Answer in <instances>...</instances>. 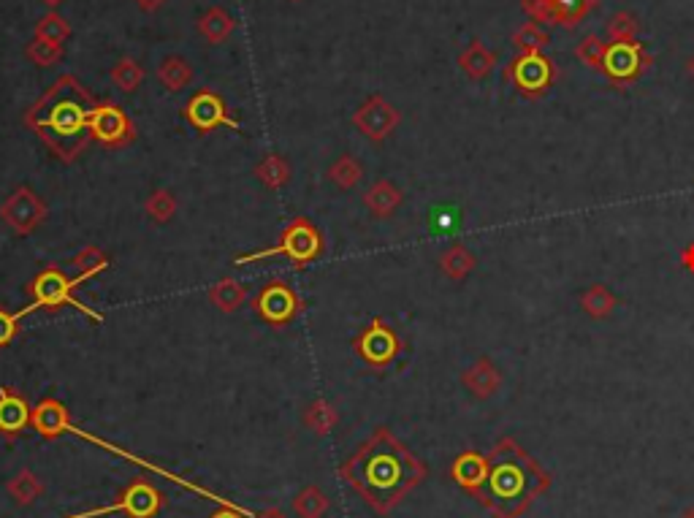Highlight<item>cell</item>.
Returning <instances> with one entry per match:
<instances>
[{
  "label": "cell",
  "instance_id": "cell-8",
  "mask_svg": "<svg viewBox=\"0 0 694 518\" xmlns=\"http://www.w3.org/2000/svg\"><path fill=\"white\" fill-rule=\"evenodd\" d=\"M163 508V497L160 491L152 486L150 481L144 478H136L133 483L125 486L117 502L106 505V508H93V510H82V513H71V516L63 518H104L112 516V513H125L128 518H155Z\"/></svg>",
  "mask_w": 694,
  "mask_h": 518
},
{
  "label": "cell",
  "instance_id": "cell-41",
  "mask_svg": "<svg viewBox=\"0 0 694 518\" xmlns=\"http://www.w3.org/2000/svg\"><path fill=\"white\" fill-rule=\"evenodd\" d=\"M247 516H253V513L239 508V505H220V510H215L209 518H247Z\"/></svg>",
  "mask_w": 694,
  "mask_h": 518
},
{
  "label": "cell",
  "instance_id": "cell-43",
  "mask_svg": "<svg viewBox=\"0 0 694 518\" xmlns=\"http://www.w3.org/2000/svg\"><path fill=\"white\" fill-rule=\"evenodd\" d=\"M681 264H684L686 272L694 274V242L684 247V253H681Z\"/></svg>",
  "mask_w": 694,
  "mask_h": 518
},
{
  "label": "cell",
  "instance_id": "cell-26",
  "mask_svg": "<svg viewBox=\"0 0 694 518\" xmlns=\"http://www.w3.org/2000/svg\"><path fill=\"white\" fill-rule=\"evenodd\" d=\"M475 264H478V258L469 253L464 245H451L445 253L440 255V269L445 277H451V280H464L472 269H475Z\"/></svg>",
  "mask_w": 694,
  "mask_h": 518
},
{
  "label": "cell",
  "instance_id": "cell-47",
  "mask_svg": "<svg viewBox=\"0 0 694 518\" xmlns=\"http://www.w3.org/2000/svg\"><path fill=\"white\" fill-rule=\"evenodd\" d=\"M689 74L694 76V57H692V60H689Z\"/></svg>",
  "mask_w": 694,
  "mask_h": 518
},
{
  "label": "cell",
  "instance_id": "cell-27",
  "mask_svg": "<svg viewBox=\"0 0 694 518\" xmlns=\"http://www.w3.org/2000/svg\"><path fill=\"white\" fill-rule=\"evenodd\" d=\"M41 494H44V483H41V478H38L36 472L22 470L9 481V497L17 502V505H22V508H25V505H33Z\"/></svg>",
  "mask_w": 694,
  "mask_h": 518
},
{
  "label": "cell",
  "instance_id": "cell-1",
  "mask_svg": "<svg viewBox=\"0 0 694 518\" xmlns=\"http://www.w3.org/2000/svg\"><path fill=\"white\" fill-rule=\"evenodd\" d=\"M339 475L369 508L380 516H388L410 491L421 486L426 478V464L410 448H404L391 429L380 426L339 467Z\"/></svg>",
  "mask_w": 694,
  "mask_h": 518
},
{
  "label": "cell",
  "instance_id": "cell-21",
  "mask_svg": "<svg viewBox=\"0 0 694 518\" xmlns=\"http://www.w3.org/2000/svg\"><path fill=\"white\" fill-rule=\"evenodd\" d=\"M459 66L469 79L480 82V79H486L497 68V55L483 41H469L467 49L459 55Z\"/></svg>",
  "mask_w": 694,
  "mask_h": 518
},
{
  "label": "cell",
  "instance_id": "cell-3",
  "mask_svg": "<svg viewBox=\"0 0 694 518\" xmlns=\"http://www.w3.org/2000/svg\"><path fill=\"white\" fill-rule=\"evenodd\" d=\"M486 459V483L475 500L494 518H521L554 483L551 472L543 470L513 437H502Z\"/></svg>",
  "mask_w": 694,
  "mask_h": 518
},
{
  "label": "cell",
  "instance_id": "cell-20",
  "mask_svg": "<svg viewBox=\"0 0 694 518\" xmlns=\"http://www.w3.org/2000/svg\"><path fill=\"white\" fill-rule=\"evenodd\" d=\"M404 193L396 188L391 179H377L372 188L364 193V207L375 217H391L402 207Z\"/></svg>",
  "mask_w": 694,
  "mask_h": 518
},
{
  "label": "cell",
  "instance_id": "cell-24",
  "mask_svg": "<svg viewBox=\"0 0 694 518\" xmlns=\"http://www.w3.org/2000/svg\"><path fill=\"white\" fill-rule=\"evenodd\" d=\"M255 179L261 182L263 188L280 190L285 188L288 179H291V166H288V161H285L282 155L269 152V155H263L261 161L255 163Z\"/></svg>",
  "mask_w": 694,
  "mask_h": 518
},
{
  "label": "cell",
  "instance_id": "cell-12",
  "mask_svg": "<svg viewBox=\"0 0 694 518\" xmlns=\"http://www.w3.org/2000/svg\"><path fill=\"white\" fill-rule=\"evenodd\" d=\"M185 120L201 133L215 131V128L242 131V123L236 117H231L226 101L215 90H198V93H193V98L185 106Z\"/></svg>",
  "mask_w": 694,
  "mask_h": 518
},
{
  "label": "cell",
  "instance_id": "cell-30",
  "mask_svg": "<svg viewBox=\"0 0 694 518\" xmlns=\"http://www.w3.org/2000/svg\"><path fill=\"white\" fill-rule=\"evenodd\" d=\"M339 424V413L326 402V399H315L312 405L304 410V426L315 434H329Z\"/></svg>",
  "mask_w": 694,
  "mask_h": 518
},
{
  "label": "cell",
  "instance_id": "cell-18",
  "mask_svg": "<svg viewBox=\"0 0 694 518\" xmlns=\"http://www.w3.org/2000/svg\"><path fill=\"white\" fill-rule=\"evenodd\" d=\"M461 386L467 388L475 399H491L502 386V375H499L497 364L491 358H478L472 367L464 369Z\"/></svg>",
  "mask_w": 694,
  "mask_h": 518
},
{
  "label": "cell",
  "instance_id": "cell-33",
  "mask_svg": "<svg viewBox=\"0 0 694 518\" xmlns=\"http://www.w3.org/2000/svg\"><path fill=\"white\" fill-rule=\"evenodd\" d=\"M71 264H74V269L79 272L76 277H82L87 283V280H93V277H98V274L109 269V255H106L101 247L90 245L85 247L82 253H76Z\"/></svg>",
  "mask_w": 694,
  "mask_h": 518
},
{
  "label": "cell",
  "instance_id": "cell-28",
  "mask_svg": "<svg viewBox=\"0 0 694 518\" xmlns=\"http://www.w3.org/2000/svg\"><path fill=\"white\" fill-rule=\"evenodd\" d=\"M144 82V66L133 57H120L112 66V85L122 93H136Z\"/></svg>",
  "mask_w": 694,
  "mask_h": 518
},
{
  "label": "cell",
  "instance_id": "cell-6",
  "mask_svg": "<svg viewBox=\"0 0 694 518\" xmlns=\"http://www.w3.org/2000/svg\"><path fill=\"white\" fill-rule=\"evenodd\" d=\"M654 66V57L648 55L646 47L638 38H608L605 55H602L600 74L613 87H629Z\"/></svg>",
  "mask_w": 694,
  "mask_h": 518
},
{
  "label": "cell",
  "instance_id": "cell-14",
  "mask_svg": "<svg viewBox=\"0 0 694 518\" xmlns=\"http://www.w3.org/2000/svg\"><path fill=\"white\" fill-rule=\"evenodd\" d=\"M521 6L532 17V22L575 28L597 9V0H524Z\"/></svg>",
  "mask_w": 694,
  "mask_h": 518
},
{
  "label": "cell",
  "instance_id": "cell-17",
  "mask_svg": "<svg viewBox=\"0 0 694 518\" xmlns=\"http://www.w3.org/2000/svg\"><path fill=\"white\" fill-rule=\"evenodd\" d=\"M488 475V459L478 451H464L456 456V462L451 464L453 483H459L467 494H478L480 486L486 483Z\"/></svg>",
  "mask_w": 694,
  "mask_h": 518
},
{
  "label": "cell",
  "instance_id": "cell-34",
  "mask_svg": "<svg viewBox=\"0 0 694 518\" xmlns=\"http://www.w3.org/2000/svg\"><path fill=\"white\" fill-rule=\"evenodd\" d=\"M551 44V33L540 22H526L524 28L513 33V47L518 52H543Z\"/></svg>",
  "mask_w": 694,
  "mask_h": 518
},
{
  "label": "cell",
  "instance_id": "cell-16",
  "mask_svg": "<svg viewBox=\"0 0 694 518\" xmlns=\"http://www.w3.org/2000/svg\"><path fill=\"white\" fill-rule=\"evenodd\" d=\"M33 426V410L17 388H0V434L17 437Z\"/></svg>",
  "mask_w": 694,
  "mask_h": 518
},
{
  "label": "cell",
  "instance_id": "cell-35",
  "mask_svg": "<svg viewBox=\"0 0 694 518\" xmlns=\"http://www.w3.org/2000/svg\"><path fill=\"white\" fill-rule=\"evenodd\" d=\"M36 38H44V41H52V44H63L71 38V25H68L66 17H60L57 11H49L36 22Z\"/></svg>",
  "mask_w": 694,
  "mask_h": 518
},
{
  "label": "cell",
  "instance_id": "cell-25",
  "mask_svg": "<svg viewBox=\"0 0 694 518\" xmlns=\"http://www.w3.org/2000/svg\"><path fill=\"white\" fill-rule=\"evenodd\" d=\"M207 296L217 310L231 315V312H236L244 302H247V288H244L242 283L231 280V277H223V280H217V283L209 288Z\"/></svg>",
  "mask_w": 694,
  "mask_h": 518
},
{
  "label": "cell",
  "instance_id": "cell-5",
  "mask_svg": "<svg viewBox=\"0 0 694 518\" xmlns=\"http://www.w3.org/2000/svg\"><path fill=\"white\" fill-rule=\"evenodd\" d=\"M79 285H85V280H82V277H66V274L60 272L57 266H47V269H41V272H38L33 280H30L28 293L33 296V302H36L38 310H60V307H74V310H79L82 315H87L90 321L104 323L106 321L104 312L87 307V304H82L74 296V291L79 288Z\"/></svg>",
  "mask_w": 694,
  "mask_h": 518
},
{
  "label": "cell",
  "instance_id": "cell-10",
  "mask_svg": "<svg viewBox=\"0 0 694 518\" xmlns=\"http://www.w3.org/2000/svg\"><path fill=\"white\" fill-rule=\"evenodd\" d=\"M353 348H356V353L361 356V361H364L366 367L385 369L391 367L396 361V356L402 353V340H399V334H396L388 323L375 318V321L369 323V326L358 334L356 340H353Z\"/></svg>",
  "mask_w": 694,
  "mask_h": 518
},
{
  "label": "cell",
  "instance_id": "cell-32",
  "mask_svg": "<svg viewBox=\"0 0 694 518\" xmlns=\"http://www.w3.org/2000/svg\"><path fill=\"white\" fill-rule=\"evenodd\" d=\"M364 177V166L353 158V155H339L337 161L331 163L329 179L339 190H353Z\"/></svg>",
  "mask_w": 694,
  "mask_h": 518
},
{
  "label": "cell",
  "instance_id": "cell-29",
  "mask_svg": "<svg viewBox=\"0 0 694 518\" xmlns=\"http://www.w3.org/2000/svg\"><path fill=\"white\" fill-rule=\"evenodd\" d=\"M581 307L591 318H608L610 312L616 310V296H613L602 283H594L591 288L583 291Z\"/></svg>",
  "mask_w": 694,
  "mask_h": 518
},
{
  "label": "cell",
  "instance_id": "cell-13",
  "mask_svg": "<svg viewBox=\"0 0 694 518\" xmlns=\"http://www.w3.org/2000/svg\"><path fill=\"white\" fill-rule=\"evenodd\" d=\"M402 123V114L383 95H369L353 114V125L364 133L369 142H385Z\"/></svg>",
  "mask_w": 694,
  "mask_h": 518
},
{
  "label": "cell",
  "instance_id": "cell-23",
  "mask_svg": "<svg viewBox=\"0 0 694 518\" xmlns=\"http://www.w3.org/2000/svg\"><path fill=\"white\" fill-rule=\"evenodd\" d=\"M193 76H196V71H193V66H190L188 57L169 55V57H163V60H160L158 82L166 87L169 93H179V90L190 87Z\"/></svg>",
  "mask_w": 694,
  "mask_h": 518
},
{
  "label": "cell",
  "instance_id": "cell-44",
  "mask_svg": "<svg viewBox=\"0 0 694 518\" xmlns=\"http://www.w3.org/2000/svg\"><path fill=\"white\" fill-rule=\"evenodd\" d=\"M255 518H288L282 510H266V513H261V516H255Z\"/></svg>",
  "mask_w": 694,
  "mask_h": 518
},
{
  "label": "cell",
  "instance_id": "cell-15",
  "mask_svg": "<svg viewBox=\"0 0 694 518\" xmlns=\"http://www.w3.org/2000/svg\"><path fill=\"white\" fill-rule=\"evenodd\" d=\"M253 307L266 323L285 326V323H291L301 312V299L291 285H285L282 280H274V283L266 285V288L255 296Z\"/></svg>",
  "mask_w": 694,
  "mask_h": 518
},
{
  "label": "cell",
  "instance_id": "cell-39",
  "mask_svg": "<svg viewBox=\"0 0 694 518\" xmlns=\"http://www.w3.org/2000/svg\"><path fill=\"white\" fill-rule=\"evenodd\" d=\"M605 44L608 41H602L597 33H591V36H586L575 47V57L581 60L583 66H589V68H594V71H600V63H602V55H605Z\"/></svg>",
  "mask_w": 694,
  "mask_h": 518
},
{
  "label": "cell",
  "instance_id": "cell-38",
  "mask_svg": "<svg viewBox=\"0 0 694 518\" xmlns=\"http://www.w3.org/2000/svg\"><path fill=\"white\" fill-rule=\"evenodd\" d=\"M30 312H38L36 302L28 304V307H22V310L17 312H9L0 307V348H6V345L14 342V337L19 334V321H22V318H28Z\"/></svg>",
  "mask_w": 694,
  "mask_h": 518
},
{
  "label": "cell",
  "instance_id": "cell-2",
  "mask_svg": "<svg viewBox=\"0 0 694 518\" xmlns=\"http://www.w3.org/2000/svg\"><path fill=\"white\" fill-rule=\"evenodd\" d=\"M95 104L98 101L76 76L63 74L25 112V125L47 144L57 161L74 163L87 150V144L93 142L90 112Z\"/></svg>",
  "mask_w": 694,
  "mask_h": 518
},
{
  "label": "cell",
  "instance_id": "cell-31",
  "mask_svg": "<svg viewBox=\"0 0 694 518\" xmlns=\"http://www.w3.org/2000/svg\"><path fill=\"white\" fill-rule=\"evenodd\" d=\"M293 510L299 518H323L329 510V497L318 486H304L293 500Z\"/></svg>",
  "mask_w": 694,
  "mask_h": 518
},
{
  "label": "cell",
  "instance_id": "cell-19",
  "mask_svg": "<svg viewBox=\"0 0 694 518\" xmlns=\"http://www.w3.org/2000/svg\"><path fill=\"white\" fill-rule=\"evenodd\" d=\"M71 418L68 407L63 402H57L52 396L41 399L36 407H33V429H36L44 440H52V437H60L63 434V426Z\"/></svg>",
  "mask_w": 694,
  "mask_h": 518
},
{
  "label": "cell",
  "instance_id": "cell-46",
  "mask_svg": "<svg viewBox=\"0 0 694 518\" xmlns=\"http://www.w3.org/2000/svg\"><path fill=\"white\" fill-rule=\"evenodd\" d=\"M681 518H694V508H686L684 513H681Z\"/></svg>",
  "mask_w": 694,
  "mask_h": 518
},
{
  "label": "cell",
  "instance_id": "cell-36",
  "mask_svg": "<svg viewBox=\"0 0 694 518\" xmlns=\"http://www.w3.org/2000/svg\"><path fill=\"white\" fill-rule=\"evenodd\" d=\"M63 52H66L63 44H52V41H44V38H36V36L30 38L28 49H25V55H28L30 63L38 68L57 66V63L63 60Z\"/></svg>",
  "mask_w": 694,
  "mask_h": 518
},
{
  "label": "cell",
  "instance_id": "cell-7",
  "mask_svg": "<svg viewBox=\"0 0 694 518\" xmlns=\"http://www.w3.org/2000/svg\"><path fill=\"white\" fill-rule=\"evenodd\" d=\"M502 76L524 98H543L554 85L556 66L543 52H521L516 60H510V66H505Z\"/></svg>",
  "mask_w": 694,
  "mask_h": 518
},
{
  "label": "cell",
  "instance_id": "cell-9",
  "mask_svg": "<svg viewBox=\"0 0 694 518\" xmlns=\"http://www.w3.org/2000/svg\"><path fill=\"white\" fill-rule=\"evenodd\" d=\"M90 139L109 150H122L136 142V128L120 104L98 101L90 112Z\"/></svg>",
  "mask_w": 694,
  "mask_h": 518
},
{
  "label": "cell",
  "instance_id": "cell-45",
  "mask_svg": "<svg viewBox=\"0 0 694 518\" xmlns=\"http://www.w3.org/2000/svg\"><path fill=\"white\" fill-rule=\"evenodd\" d=\"M41 3L49 6V9H57V6H60V3H66V0H41Z\"/></svg>",
  "mask_w": 694,
  "mask_h": 518
},
{
  "label": "cell",
  "instance_id": "cell-37",
  "mask_svg": "<svg viewBox=\"0 0 694 518\" xmlns=\"http://www.w3.org/2000/svg\"><path fill=\"white\" fill-rule=\"evenodd\" d=\"M144 212L155 220V223H169L177 215V198L169 190H155L144 201Z\"/></svg>",
  "mask_w": 694,
  "mask_h": 518
},
{
  "label": "cell",
  "instance_id": "cell-40",
  "mask_svg": "<svg viewBox=\"0 0 694 518\" xmlns=\"http://www.w3.org/2000/svg\"><path fill=\"white\" fill-rule=\"evenodd\" d=\"M638 30V19L632 17L629 11H616L608 22V38H635Z\"/></svg>",
  "mask_w": 694,
  "mask_h": 518
},
{
  "label": "cell",
  "instance_id": "cell-42",
  "mask_svg": "<svg viewBox=\"0 0 694 518\" xmlns=\"http://www.w3.org/2000/svg\"><path fill=\"white\" fill-rule=\"evenodd\" d=\"M136 3V9L144 11V14H152V11H158L160 6H166L169 0H133Z\"/></svg>",
  "mask_w": 694,
  "mask_h": 518
},
{
  "label": "cell",
  "instance_id": "cell-4",
  "mask_svg": "<svg viewBox=\"0 0 694 518\" xmlns=\"http://www.w3.org/2000/svg\"><path fill=\"white\" fill-rule=\"evenodd\" d=\"M326 245H323V234L318 231L315 223H310L307 217H293L288 228L282 231L280 242L274 247H263V250H255V253H242L236 255V266L242 264H258V261H266V258H288L296 269H304L318 261L323 255Z\"/></svg>",
  "mask_w": 694,
  "mask_h": 518
},
{
  "label": "cell",
  "instance_id": "cell-11",
  "mask_svg": "<svg viewBox=\"0 0 694 518\" xmlns=\"http://www.w3.org/2000/svg\"><path fill=\"white\" fill-rule=\"evenodd\" d=\"M0 217H3V223H6L14 234L30 236L33 231L41 228L44 220H47V204H44V198L38 196L36 190L28 188V185H19V188L3 201Z\"/></svg>",
  "mask_w": 694,
  "mask_h": 518
},
{
  "label": "cell",
  "instance_id": "cell-22",
  "mask_svg": "<svg viewBox=\"0 0 694 518\" xmlns=\"http://www.w3.org/2000/svg\"><path fill=\"white\" fill-rule=\"evenodd\" d=\"M236 30V19L228 14L223 6H212V9H207L204 14H201V19H198V33H201V38L207 41V44H223V41H228V36Z\"/></svg>",
  "mask_w": 694,
  "mask_h": 518
},
{
  "label": "cell",
  "instance_id": "cell-48",
  "mask_svg": "<svg viewBox=\"0 0 694 518\" xmlns=\"http://www.w3.org/2000/svg\"><path fill=\"white\" fill-rule=\"evenodd\" d=\"M293 3H299V0H293Z\"/></svg>",
  "mask_w": 694,
  "mask_h": 518
}]
</instances>
